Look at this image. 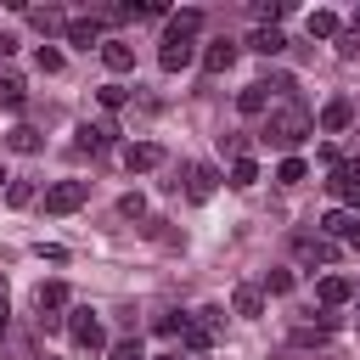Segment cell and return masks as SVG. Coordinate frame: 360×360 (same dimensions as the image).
<instances>
[{
  "instance_id": "1",
  "label": "cell",
  "mask_w": 360,
  "mask_h": 360,
  "mask_svg": "<svg viewBox=\"0 0 360 360\" xmlns=\"http://www.w3.org/2000/svg\"><path fill=\"white\" fill-rule=\"evenodd\" d=\"M309 129H315V118H309L304 107H276V112L264 118L259 141H264V146H276V152H292V146H298Z\"/></svg>"
},
{
  "instance_id": "2",
  "label": "cell",
  "mask_w": 360,
  "mask_h": 360,
  "mask_svg": "<svg viewBox=\"0 0 360 360\" xmlns=\"http://www.w3.org/2000/svg\"><path fill=\"white\" fill-rule=\"evenodd\" d=\"M292 259L309 270H326V264H338V242L321 231H292Z\"/></svg>"
},
{
  "instance_id": "3",
  "label": "cell",
  "mask_w": 360,
  "mask_h": 360,
  "mask_svg": "<svg viewBox=\"0 0 360 360\" xmlns=\"http://www.w3.org/2000/svg\"><path fill=\"white\" fill-rule=\"evenodd\" d=\"M219 321H225L219 309H197V315H186V326H180V349H186V354H208Z\"/></svg>"
},
{
  "instance_id": "4",
  "label": "cell",
  "mask_w": 360,
  "mask_h": 360,
  "mask_svg": "<svg viewBox=\"0 0 360 360\" xmlns=\"http://www.w3.org/2000/svg\"><path fill=\"white\" fill-rule=\"evenodd\" d=\"M84 197H90V180H56L45 191V214H73V208H84Z\"/></svg>"
},
{
  "instance_id": "5",
  "label": "cell",
  "mask_w": 360,
  "mask_h": 360,
  "mask_svg": "<svg viewBox=\"0 0 360 360\" xmlns=\"http://www.w3.org/2000/svg\"><path fill=\"white\" fill-rule=\"evenodd\" d=\"M180 174H186V197H191V202H208L214 186H219V169H214V163H186Z\"/></svg>"
},
{
  "instance_id": "6",
  "label": "cell",
  "mask_w": 360,
  "mask_h": 360,
  "mask_svg": "<svg viewBox=\"0 0 360 360\" xmlns=\"http://www.w3.org/2000/svg\"><path fill=\"white\" fill-rule=\"evenodd\" d=\"M326 191L343 197L349 208H360V163H338V169L326 174Z\"/></svg>"
},
{
  "instance_id": "7",
  "label": "cell",
  "mask_w": 360,
  "mask_h": 360,
  "mask_svg": "<svg viewBox=\"0 0 360 360\" xmlns=\"http://www.w3.org/2000/svg\"><path fill=\"white\" fill-rule=\"evenodd\" d=\"M321 236H343L349 248H360V214H354V208H332V214L321 219Z\"/></svg>"
},
{
  "instance_id": "8",
  "label": "cell",
  "mask_w": 360,
  "mask_h": 360,
  "mask_svg": "<svg viewBox=\"0 0 360 360\" xmlns=\"http://www.w3.org/2000/svg\"><path fill=\"white\" fill-rule=\"evenodd\" d=\"M68 332H73L79 349H101V343H107V338H101V321H96L90 309H73V315H68Z\"/></svg>"
},
{
  "instance_id": "9",
  "label": "cell",
  "mask_w": 360,
  "mask_h": 360,
  "mask_svg": "<svg viewBox=\"0 0 360 360\" xmlns=\"http://www.w3.org/2000/svg\"><path fill=\"white\" fill-rule=\"evenodd\" d=\"M349 124H354V101H349V96H332V101L321 107V129H326V135H343Z\"/></svg>"
},
{
  "instance_id": "10",
  "label": "cell",
  "mask_w": 360,
  "mask_h": 360,
  "mask_svg": "<svg viewBox=\"0 0 360 360\" xmlns=\"http://www.w3.org/2000/svg\"><path fill=\"white\" fill-rule=\"evenodd\" d=\"M22 17H28L45 39H51V34H68V22H73V17H62L56 6H22Z\"/></svg>"
},
{
  "instance_id": "11",
  "label": "cell",
  "mask_w": 360,
  "mask_h": 360,
  "mask_svg": "<svg viewBox=\"0 0 360 360\" xmlns=\"http://www.w3.org/2000/svg\"><path fill=\"white\" fill-rule=\"evenodd\" d=\"M112 135H118L112 124H79V129H73V146H79V152H107Z\"/></svg>"
},
{
  "instance_id": "12",
  "label": "cell",
  "mask_w": 360,
  "mask_h": 360,
  "mask_svg": "<svg viewBox=\"0 0 360 360\" xmlns=\"http://www.w3.org/2000/svg\"><path fill=\"white\" fill-rule=\"evenodd\" d=\"M158 163H163V146H152V141L124 146V169H129V174H146V169H158Z\"/></svg>"
},
{
  "instance_id": "13",
  "label": "cell",
  "mask_w": 360,
  "mask_h": 360,
  "mask_svg": "<svg viewBox=\"0 0 360 360\" xmlns=\"http://www.w3.org/2000/svg\"><path fill=\"white\" fill-rule=\"evenodd\" d=\"M332 332H338V315H321V321H298V326H292V343H298V349H309V343H326Z\"/></svg>"
},
{
  "instance_id": "14",
  "label": "cell",
  "mask_w": 360,
  "mask_h": 360,
  "mask_svg": "<svg viewBox=\"0 0 360 360\" xmlns=\"http://www.w3.org/2000/svg\"><path fill=\"white\" fill-rule=\"evenodd\" d=\"M68 45H79V51L101 45V17H96V11H90V17H73V22H68Z\"/></svg>"
},
{
  "instance_id": "15",
  "label": "cell",
  "mask_w": 360,
  "mask_h": 360,
  "mask_svg": "<svg viewBox=\"0 0 360 360\" xmlns=\"http://www.w3.org/2000/svg\"><path fill=\"white\" fill-rule=\"evenodd\" d=\"M315 298H321V309H338V304H349V298H354V281H343V276H321Z\"/></svg>"
},
{
  "instance_id": "16",
  "label": "cell",
  "mask_w": 360,
  "mask_h": 360,
  "mask_svg": "<svg viewBox=\"0 0 360 360\" xmlns=\"http://www.w3.org/2000/svg\"><path fill=\"white\" fill-rule=\"evenodd\" d=\"M197 28H202V11H197V6H186V11H174V17H169V34H163V39H197Z\"/></svg>"
},
{
  "instance_id": "17",
  "label": "cell",
  "mask_w": 360,
  "mask_h": 360,
  "mask_svg": "<svg viewBox=\"0 0 360 360\" xmlns=\"http://www.w3.org/2000/svg\"><path fill=\"white\" fill-rule=\"evenodd\" d=\"M248 51H259V56H281V51H287V34H281V28H253V34H248Z\"/></svg>"
},
{
  "instance_id": "18",
  "label": "cell",
  "mask_w": 360,
  "mask_h": 360,
  "mask_svg": "<svg viewBox=\"0 0 360 360\" xmlns=\"http://www.w3.org/2000/svg\"><path fill=\"white\" fill-rule=\"evenodd\" d=\"M191 62V39H163V51H158V68L163 73H180Z\"/></svg>"
},
{
  "instance_id": "19",
  "label": "cell",
  "mask_w": 360,
  "mask_h": 360,
  "mask_svg": "<svg viewBox=\"0 0 360 360\" xmlns=\"http://www.w3.org/2000/svg\"><path fill=\"white\" fill-rule=\"evenodd\" d=\"M231 309H236V315H248V321H253V315H264V287H248V281H242V287L231 292Z\"/></svg>"
},
{
  "instance_id": "20",
  "label": "cell",
  "mask_w": 360,
  "mask_h": 360,
  "mask_svg": "<svg viewBox=\"0 0 360 360\" xmlns=\"http://www.w3.org/2000/svg\"><path fill=\"white\" fill-rule=\"evenodd\" d=\"M236 51H242V45H231V39H219V45H208V51H202V68H208V73H231V62H236Z\"/></svg>"
},
{
  "instance_id": "21",
  "label": "cell",
  "mask_w": 360,
  "mask_h": 360,
  "mask_svg": "<svg viewBox=\"0 0 360 360\" xmlns=\"http://www.w3.org/2000/svg\"><path fill=\"white\" fill-rule=\"evenodd\" d=\"M101 62H107L112 73H129V68H135V51H129L124 39H101Z\"/></svg>"
},
{
  "instance_id": "22",
  "label": "cell",
  "mask_w": 360,
  "mask_h": 360,
  "mask_svg": "<svg viewBox=\"0 0 360 360\" xmlns=\"http://www.w3.org/2000/svg\"><path fill=\"white\" fill-rule=\"evenodd\" d=\"M0 107H22V73L0 62Z\"/></svg>"
},
{
  "instance_id": "23",
  "label": "cell",
  "mask_w": 360,
  "mask_h": 360,
  "mask_svg": "<svg viewBox=\"0 0 360 360\" xmlns=\"http://www.w3.org/2000/svg\"><path fill=\"white\" fill-rule=\"evenodd\" d=\"M248 11H253V17H259V28H276V22H281V17H287V0H253V6H248Z\"/></svg>"
},
{
  "instance_id": "24",
  "label": "cell",
  "mask_w": 360,
  "mask_h": 360,
  "mask_svg": "<svg viewBox=\"0 0 360 360\" xmlns=\"http://www.w3.org/2000/svg\"><path fill=\"white\" fill-rule=\"evenodd\" d=\"M309 34H315V39H338V11H326V6L309 11Z\"/></svg>"
},
{
  "instance_id": "25",
  "label": "cell",
  "mask_w": 360,
  "mask_h": 360,
  "mask_svg": "<svg viewBox=\"0 0 360 360\" xmlns=\"http://www.w3.org/2000/svg\"><path fill=\"white\" fill-rule=\"evenodd\" d=\"M259 180V163L253 158H242V163H231V174H225V186H236V191H248Z\"/></svg>"
},
{
  "instance_id": "26",
  "label": "cell",
  "mask_w": 360,
  "mask_h": 360,
  "mask_svg": "<svg viewBox=\"0 0 360 360\" xmlns=\"http://www.w3.org/2000/svg\"><path fill=\"white\" fill-rule=\"evenodd\" d=\"M264 101H270V90H264V84H248V90L236 96V107H242L248 118H253V112H264Z\"/></svg>"
},
{
  "instance_id": "27",
  "label": "cell",
  "mask_w": 360,
  "mask_h": 360,
  "mask_svg": "<svg viewBox=\"0 0 360 360\" xmlns=\"http://www.w3.org/2000/svg\"><path fill=\"white\" fill-rule=\"evenodd\" d=\"M6 146H11V152H39V129H28V124H17V129L6 135Z\"/></svg>"
},
{
  "instance_id": "28",
  "label": "cell",
  "mask_w": 360,
  "mask_h": 360,
  "mask_svg": "<svg viewBox=\"0 0 360 360\" xmlns=\"http://www.w3.org/2000/svg\"><path fill=\"white\" fill-rule=\"evenodd\" d=\"M309 169H304V158H281V169H276V186H298Z\"/></svg>"
},
{
  "instance_id": "29",
  "label": "cell",
  "mask_w": 360,
  "mask_h": 360,
  "mask_svg": "<svg viewBox=\"0 0 360 360\" xmlns=\"http://www.w3.org/2000/svg\"><path fill=\"white\" fill-rule=\"evenodd\" d=\"M6 202H11V208H28V202H34V186H28V180H6Z\"/></svg>"
},
{
  "instance_id": "30",
  "label": "cell",
  "mask_w": 360,
  "mask_h": 360,
  "mask_svg": "<svg viewBox=\"0 0 360 360\" xmlns=\"http://www.w3.org/2000/svg\"><path fill=\"white\" fill-rule=\"evenodd\" d=\"M264 292H270V298L292 292V270H264Z\"/></svg>"
},
{
  "instance_id": "31",
  "label": "cell",
  "mask_w": 360,
  "mask_h": 360,
  "mask_svg": "<svg viewBox=\"0 0 360 360\" xmlns=\"http://www.w3.org/2000/svg\"><path fill=\"white\" fill-rule=\"evenodd\" d=\"M107 360H146V354H141V338H118V343L107 349Z\"/></svg>"
},
{
  "instance_id": "32",
  "label": "cell",
  "mask_w": 360,
  "mask_h": 360,
  "mask_svg": "<svg viewBox=\"0 0 360 360\" xmlns=\"http://www.w3.org/2000/svg\"><path fill=\"white\" fill-rule=\"evenodd\" d=\"M34 62H39V73H62V51H56V45H39Z\"/></svg>"
},
{
  "instance_id": "33",
  "label": "cell",
  "mask_w": 360,
  "mask_h": 360,
  "mask_svg": "<svg viewBox=\"0 0 360 360\" xmlns=\"http://www.w3.org/2000/svg\"><path fill=\"white\" fill-rule=\"evenodd\" d=\"M96 96H101V107H107V112H118V107L129 101V90H124V84H101Z\"/></svg>"
},
{
  "instance_id": "34",
  "label": "cell",
  "mask_w": 360,
  "mask_h": 360,
  "mask_svg": "<svg viewBox=\"0 0 360 360\" xmlns=\"http://www.w3.org/2000/svg\"><path fill=\"white\" fill-rule=\"evenodd\" d=\"M270 96H292V73H270V79H259Z\"/></svg>"
},
{
  "instance_id": "35",
  "label": "cell",
  "mask_w": 360,
  "mask_h": 360,
  "mask_svg": "<svg viewBox=\"0 0 360 360\" xmlns=\"http://www.w3.org/2000/svg\"><path fill=\"white\" fill-rule=\"evenodd\" d=\"M118 214H124V219H141V214H146V197H141V191H129V197L118 202Z\"/></svg>"
},
{
  "instance_id": "36",
  "label": "cell",
  "mask_w": 360,
  "mask_h": 360,
  "mask_svg": "<svg viewBox=\"0 0 360 360\" xmlns=\"http://www.w3.org/2000/svg\"><path fill=\"white\" fill-rule=\"evenodd\" d=\"M338 56L354 62V56H360V34H338Z\"/></svg>"
},
{
  "instance_id": "37",
  "label": "cell",
  "mask_w": 360,
  "mask_h": 360,
  "mask_svg": "<svg viewBox=\"0 0 360 360\" xmlns=\"http://www.w3.org/2000/svg\"><path fill=\"white\" fill-rule=\"evenodd\" d=\"M34 253H39V259H51V264H62V259H68V248H56V242H39Z\"/></svg>"
},
{
  "instance_id": "38",
  "label": "cell",
  "mask_w": 360,
  "mask_h": 360,
  "mask_svg": "<svg viewBox=\"0 0 360 360\" xmlns=\"http://www.w3.org/2000/svg\"><path fill=\"white\" fill-rule=\"evenodd\" d=\"M11 51H17V39H11V34H0V62H6Z\"/></svg>"
},
{
  "instance_id": "39",
  "label": "cell",
  "mask_w": 360,
  "mask_h": 360,
  "mask_svg": "<svg viewBox=\"0 0 360 360\" xmlns=\"http://www.w3.org/2000/svg\"><path fill=\"white\" fill-rule=\"evenodd\" d=\"M0 315H6V281H0Z\"/></svg>"
},
{
  "instance_id": "40",
  "label": "cell",
  "mask_w": 360,
  "mask_h": 360,
  "mask_svg": "<svg viewBox=\"0 0 360 360\" xmlns=\"http://www.w3.org/2000/svg\"><path fill=\"white\" fill-rule=\"evenodd\" d=\"M354 34H360V6H354Z\"/></svg>"
},
{
  "instance_id": "41",
  "label": "cell",
  "mask_w": 360,
  "mask_h": 360,
  "mask_svg": "<svg viewBox=\"0 0 360 360\" xmlns=\"http://www.w3.org/2000/svg\"><path fill=\"white\" fill-rule=\"evenodd\" d=\"M0 338H6V315H0Z\"/></svg>"
},
{
  "instance_id": "42",
  "label": "cell",
  "mask_w": 360,
  "mask_h": 360,
  "mask_svg": "<svg viewBox=\"0 0 360 360\" xmlns=\"http://www.w3.org/2000/svg\"><path fill=\"white\" fill-rule=\"evenodd\" d=\"M158 360H180V354H158Z\"/></svg>"
},
{
  "instance_id": "43",
  "label": "cell",
  "mask_w": 360,
  "mask_h": 360,
  "mask_svg": "<svg viewBox=\"0 0 360 360\" xmlns=\"http://www.w3.org/2000/svg\"><path fill=\"white\" fill-rule=\"evenodd\" d=\"M0 180H6V174H0Z\"/></svg>"
},
{
  "instance_id": "44",
  "label": "cell",
  "mask_w": 360,
  "mask_h": 360,
  "mask_svg": "<svg viewBox=\"0 0 360 360\" xmlns=\"http://www.w3.org/2000/svg\"><path fill=\"white\" fill-rule=\"evenodd\" d=\"M45 360H51V354H45Z\"/></svg>"
}]
</instances>
